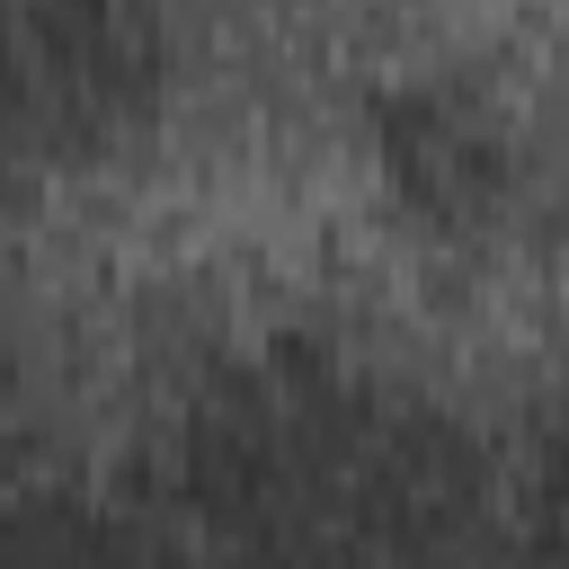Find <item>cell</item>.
Here are the masks:
<instances>
[{
  "label": "cell",
  "mask_w": 569,
  "mask_h": 569,
  "mask_svg": "<svg viewBox=\"0 0 569 569\" xmlns=\"http://www.w3.org/2000/svg\"><path fill=\"white\" fill-rule=\"evenodd\" d=\"M0 569H204L169 507L133 489H0Z\"/></svg>",
  "instance_id": "obj_4"
},
{
  "label": "cell",
  "mask_w": 569,
  "mask_h": 569,
  "mask_svg": "<svg viewBox=\"0 0 569 569\" xmlns=\"http://www.w3.org/2000/svg\"><path fill=\"white\" fill-rule=\"evenodd\" d=\"M373 151L400 187V204L436 231H489L516 204L525 151L489 89L471 80H409L373 107Z\"/></svg>",
  "instance_id": "obj_3"
},
{
  "label": "cell",
  "mask_w": 569,
  "mask_h": 569,
  "mask_svg": "<svg viewBox=\"0 0 569 569\" xmlns=\"http://www.w3.org/2000/svg\"><path fill=\"white\" fill-rule=\"evenodd\" d=\"M0 204H9V187H0Z\"/></svg>",
  "instance_id": "obj_5"
},
{
  "label": "cell",
  "mask_w": 569,
  "mask_h": 569,
  "mask_svg": "<svg viewBox=\"0 0 569 569\" xmlns=\"http://www.w3.org/2000/svg\"><path fill=\"white\" fill-rule=\"evenodd\" d=\"M169 80L160 0H0V187L116 151Z\"/></svg>",
  "instance_id": "obj_2"
},
{
  "label": "cell",
  "mask_w": 569,
  "mask_h": 569,
  "mask_svg": "<svg viewBox=\"0 0 569 569\" xmlns=\"http://www.w3.org/2000/svg\"><path fill=\"white\" fill-rule=\"evenodd\" d=\"M204 569H542L551 471L338 338L213 356L142 471Z\"/></svg>",
  "instance_id": "obj_1"
},
{
  "label": "cell",
  "mask_w": 569,
  "mask_h": 569,
  "mask_svg": "<svg viewBox=\"0 0 569 569\" xmlns=\"http://www.w3.org/2000/svg\"><path fill=\"white\" fill-rule=\"evenodd\" d=\"M0 489H9V480H0Z\"/></svg>",
  "instance_id": "obj_6"
}]
</instances>
